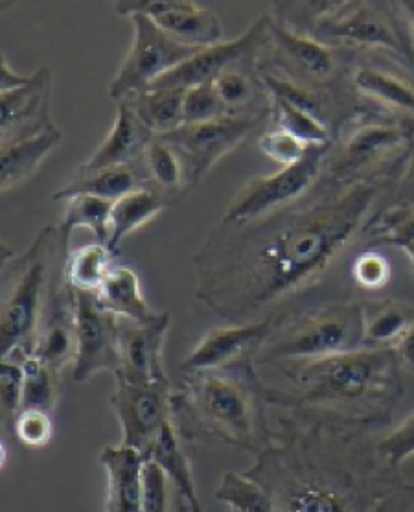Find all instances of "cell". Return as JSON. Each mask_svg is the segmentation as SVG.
Wrapping results in <instances>:
<instances>
[{
    "label": "cell",
    "instance_id": "cell-4",
    "mask_svg": "<svg viewBox=\"0 0 414 512\" xmlns=\"http://www.w3.org/2000/svg\"><path fill=\"white\" fill-rule=\"evenodd\" d=\"M254 360L227 369L188 374L183 391L172 396V420L181 439L230 446L262 454L273 441L267 404L269 389L254 371Z\"/></svg>",
    "mask_w": 414,
    "mask_h": 512
},
{
    "label": "cell",
    "instance_id": "cell-23",
    "mask_svg": "<svg viewBox=\"0 0 414 512\" xmlns=\"http://www.w3.org/2000/svg\"><path fill=\"white\" fill-rule=\"evenodd\" d=\"M155 23L186 47L208 48L223 43L221 19L194 0H179L172 13L155 19Z\"/></svg>",
    "mask_w": 414,
    "mask_h": 512
},
{
    "label": "cell",
    "instance_id": "cell-18",
    "mask_svg": "<svg viewBox=\"0 0 414 512\" xmlns=\"http://www.w3.org/2000/svg\"><path fill=\"white\" fill-rule=\"evenodd\" d=\"M100 463L107 474L105 512H140L144 494V455L126 444L105 446Z\"/></svg>",
    "mask_w": 414,
    "mask_h": 512
},
{
    "label": "cell",
    "instance_id": "cell-28",
    "mask_svg": "<svg viewBox=\"0 0 414 512\" xmlns=\"http://www.w3.org/2000/svg\"><path fill=\"white\" fill-rule=\"evenodd\" d=\"M363 304V326L367 347L394 349L405 330L414 323L413 304L400 301H367Z\"/></svg>",
    "mask_w": 414,
    "mask_h": 512
},
{
    "label": "cell",
    "instance_id": "cell-40",
    "mask_svg": "<svg viewBox=\"0 0 414 512\" xmlns=\"http://www.w3.org/2000/svg\"><path fill=\"white\" fill-rule=\"evenodd\" d=\"M374 244L402 245L414 242V205L396 207L385 212L372 227Z\"/></svg>",
    "mask_w": 414,
    "mask_h": 512
},
{
    "label": "cell",
    "instance_id": "cell-49",
    "mask_svg": "<svg viewBox=\"0 0 414 512\" xmlns=\"http://www.w3.org/2000/svg\"><path fill=\"white\" fill-rule=\"evenodd\" d=\"M32 80V76H23L12 69L8 59L2 54V63H0V93H10L19 87H24L26 83Z\"/></svg>",
    "mask_w": 414,
    "mask_h": 512
},
{
    "label": "cell",
    "instance_id": "cell-36",
    "mask_svg": "<svg viewBox=\"0 0 414 512\" xmlns=\"http://www.w3.org/2000/svg\"><path fill=\"white\" fill-rule=\"evenodd\" d=\"M28 352L15 350L0 358V406H2V428L10 435L13 420L23 408L24 358Z\"/></svg>",
    "mask_w": 414,
    "mask_h": 512
},
{
    "label": "cell",
    "instance_id": "cell-37",
    "mask_svg": "<svg viewBox=\"0 0 414 512\" xmlns=\"http://www.w3.org/2000/svg\"><path fill=\"white\" fill-rule=\"evenodd\" d=\"M144 164L151 179L162 188H179L186 185L181 157L170 144L162 139H153L144 152Z\"/></svg>",
    "mask_w": 414,
    "mask_h": 512
},
{
    "label": "cell",
    "instance_id": "cell-50",
    "mask_svg": "<svg viewBox=\"0 0 414 512\" xmlns=\"http://www.w3.org/2000/svg\"><path fill=\"white\" fill-rule=\"evenodd\" d=\"M172 512H197L188 501L184 500L181 494H177L173 490V507Z\"/></svg>",
    "mask_w": 414,
    "mask_h": 512
},
{
    "label": "cell",
    "instance_id": "cell-10",
    "mask_svg": "<svg viewBox=\"0 0 414 512\" xmlns=\"http://www.w3.org/2000/svg\"><path fill=\"white\" fill-rule=\"evenodd\" d=\"M70 291L76 319L72 380L85 384L96 374H115L120 367V317L107 312L96 293L72 288Z\"/></svg>",
    "mask_w": 414,
    "mask_h": 512
},
{
    "label": "cell",
    "instance_id": "cell-19",
    "mask_svg": "<svg viewBox=\"0 0 414 512\" xmlns=\"http://www.w3.org/2000/svg\"><path fill=\"white\" fill-rule=\"evenodd\" d=\"M267 28L269 41L275 45L278 56L286 59L288 67L297 70L302 78L311 82H322L334 74V54L319 39H315L313 35L302 34L300 30L297 32L273 17H267Z\"/></svg>",
    "mask_w": 414,
    "mask_h": 512
},
{
    "label": "cell",
    "instance_id": "cell-32",
    "mask_svg": "<svg viewBox=\"0 0 414 512\" xmlns=\"http://www.w3.org/2000/svg\"><path fill=\"white\" fill-rule=\"evenodd\" d=\"M111 210L113 201L94 198V196H76L67 199V207L63 214V222L59 229V236L63 245L67 247L70 240V233L76 227L89 229L100 244H109L111 238Z\"/></svg>",
    "mask_w": 414,
    "mask_h": 512
},
{
    "label": "cell",
    "instance_id": "cell-15",
    "mask_svg": "<svg viewBox=\"0 0 414 512\" xmlns=\"http://www.w3.org/2000/svg\"><path fill=\"white\" fill-rule=\"evenodd\" d=\"M170 323V312H159L140 323L120 319V367L115 376L133 384L166 382L164 347Z\"/></svg>",
    "mask_w": 414,
    "mask_h": 512
},
{
    "label": "cell",
    "instance_id": "cell-1",
    "mask_svg": "<svg viewBox=\"0 0 414 512\" xmlns=\"http://www.w3.org/2000/svg\"><path fill=\"white\" fill-rule=\"evenodd\" d=\"M380 188L356 183L319 205L234 229L238 240L212 236L197 256L199 301L229 325L260 321L269 308L321 277L356 236Z\"/></svg>",
    "mask_w": 414,
    "mask_h": 512
},
{
    "label": "cell",
    "instance_id": "cell-41",
    "mask_svg": "<svg viewBox=\"0 0 414 512\" xmlns=\"http://www.w3.org/2000/svg\"><path fill=\"white\" fill-rule=\"evenodd\" d=\"M54 422L50 413L39 409H21L13 420L12 433L19 443L28 448H45L52 441Z\"/></svg>",
    "mask_w": 414,
    "mask_h": 512
},
{
    "label": "cell",
    "instance_id": "cell-43",
    "mask_svg": "<svg viewBox=\"0 0 414 512\" xmlns=\"http://www.w3.org/2000/svg\"><path fill=\"white\" fill-rule=\"evenodd\" d=\"M352 279L363 290H381L391 280V262L378 251H363L352 264Z\"/></svg>",
    "mask_w": 414,
    "mask_h": 512
},
{
    "label": "cell",
    "instance_id": "cell-45",
    "mask_svg": "<svg viewBox=\"0 0 414 512\" xmlns=\"http://www.w3.org/2000/svg\"><path fill=\"white\" fill-rule=\"evenodd\" d=\"M172 483L159 466L151 461L144 463V494L140 512H172Z\"/></svg>",
    "mask_w": 414,
    "mask_h": 512
},
{
    "label": "cell",
    "instance_id": "cell-8",
    "mask_svg": "<svg viewBox=\"0 0 414 512\" xmlns=\"http://www.w3.org/2000/svg\"><path fill=\"white\" fill-rule=\"evenodd\" d=\"M267 115L269 111L230 113L203 124H183L159 139L181 157L186 187H194L214 164L245 142Z\"/></svg>",
    "mask_w": 414,
    "mask_h": 512
},
{
    "label": "cell",
    "instance_id": "cell-9",
    "mask_svg": "<svg viewBox=\"0 0 414 512\" xmlns=\"http://www.w3.org/2000/svg\"><path fill=\"white\" fill-rule=\"evenodd\" d=\"M131 23L135 26L133 43L109 85V96L116 102L148 91L164 74L194 58L201 50L175 41L150 17L137 15Z\"/></svg>",
    "mask_w": 414,
    "mask_h": 512
},
{
    "label": "cell",
    "instance_id": "cell-12",
    "mask_svg": "<svg viewBox=\"0 0 414 512\" xmlns=\"http://www.w3.org/2000/svg\"><path fill=\"white\" fill-rule=\"evenodd\" d=\"M313 37L321 43L334 41L405 54L402 35L391 17L367 2H334L313 24Z\"/></svg>",
    "mask_w": 414,
    "mask_h": 512
},
{
    "label": "cell",
    "instance_id": "cell-38",
    "mask_svg": "<svg viewBox=\"0 0 414 512\" xmlns=\"http://www.w3.org/2000/svg\"><path fill=\"white\" fill-rule=\"evenodd\" d=\"M230 115L227 105L219 98L214 83L186 89L183 102V124H203Z\"/></svg>",
    "mask_w": 414,
    "mask_h": 512
},
{
    "label": "cell",
    "instance_id": "cell-3",
    "mask_svg": "<svg viewBox=\"0 0 414 512\" xmlns=\"http://www.w3.org/2000/svg\"><path fill=\"white\" fill-rule=\"evenodd\" d=\"M275 367L291 389H269V402L332 415L374 431L391 420L403 396V371L394 349L365 347L321 360L280 361Z\"/></svg>",
    "mask_w": 414,
    "mask_h": 512
},
{
    "label": "cell",
    "instance_id": "cell-17",
    "mask_svg": "<svg viewBox=\"0 0 414 512\" xmlns=\"http://www.w3.org/2000/svg\"><path fill=\"white\" fill-rule=\"evenodd\" d=\"M157 139L146 128L126 102L116 105V117L113 128L96 152L81 164L78 172H96L111 166H133V161L142 159L150 142Z\"/></svg>",
    "mask_w": 414,
    "mask_h": 512
},
{
    "label": "cell",
    "instance_id": "cell-5",
    "mask_svg": "<svg viewBox=\"0 0 414 512\" xmlns=\"http://www.w3.org/2000/svg\"><path fill=\"white\" fill-rule=\"evenodd\" d=\"M365 347L363 304H335L302 315L282 328L276 326L254 363L321 360Z\"/></svg>",
    "mask_w": 414,
    "mask_h": 512
},
{
    "label": "cell",
    "instance_id": "cell-30",
    "mask_svg": "<svg viewBox=\"0 0 414 512\" xmlns=\"http://www.w3.org/2000/svg\"><path fill=\"white\" fill-rule=\"evenodd\" d=\"M354 85L370 100L414 115V87L400 76L372 67H359L354 72Z\"/></svg>",
    "mask_w": 414,
    "mask_h": 512
},
{
    "label": "cell",
    "instance_id": "cell-7",
    "mask_svg": "<svg viewBox=\"0 0 414 512\" xmlns=\"http://www.w3.org/2000/svg\"><path fill=\"white\" fill-rule=\"evenodd\" d=\"M326 150L328 148H310L299 163L282 166V170L275 174L247 181L223 214V227L243 229L291 209L321 177Z\"/></svg>",
    "mask_w": 414,
    "mask_h": 512
},
{
    "label": "cell",
    "instance_id": "cell-51",
    "mask_svg": "<svg viewBox=\"0 0 414 512\" xmlns=\"http://www.w3.org/2000/svg\"><path fill=\"white\" fill-rule=\"evenodd\" d=\"M398 6L402 8L403 15H405V19H407V24H409V28L413 30L414 34V2H400Z\"/></svg>",
    "mask_w": 414,
    "mask_h": 512
},
{
    "label": "cell",
    "instance_id": "cell-11",
    "mask_svg": "<svg viewBox=\"0 0 414 512\" xmlns=\"http://www.w3.org/2000/svg\"><path fill=\"white\" fill-rule=\"evenodd\" d=\"M115 393L111 396V408L115 409L124 441L144 455L157 439L162 426L172 420V393L170 380L133 384L115 376Z\"/></svg>",
    "mask_w": 414,
    "mask_h": 512
},
{
    "label": "cell",
    "instance_id": "cell-31",
    "mask_svg": "<svg viewBox=\"0 0 414 512\" xmlns=\"http://www.w3.org/2000/svg\"><path fill=\"white\" fill-rule=\"evenodd\" d=\"M113 251L107 245L96 244L83 245L70 253L69 260L65 264V279L67 286L72 290L96 291L102 288L105 279L113 271Z\"/></svg>",
    "mask_w": 414,
    "mask_h": 512
},
{
    "label": "cell",
    "instance_id": "cell-35",
    "mask_svg": "<svg viewBox=\"0 0 414 512\" xmlns=\"http://www.w3.org/2000/svg\"><path fill=\"white\" fill-rule=\"evenodd\" d=\"M216 500L229 505L234 512H275L269 492L245 474L229 472L221 479Z\"/></svg>",
    "mask_w": 414,
    "mask_h": 512
},
{
    "label": "cell",
    "instance_id": "cell-25",
    "mask_svg": "<svg viewBox=\"0 0 414 512\" xmlns=\"http://www.w3.org/2000/svg\"><path fill=\"white\" fill-rule=\"evenodd\" d=\"M98 301L107 312L115 314L124 321H148L157 312H151L146 297L140 288L137 273L127 266H116L105 279L102 288L96 291Z\"/></svg>",
    "mask_w": 414,
    "mask_h": 512
},
{
    "label": "cell",
    "instance_id": "cell-33",
    "mask_svg": "<svg viewBox=\"0 0 414 512\" xmlns=\"http://www.w3.org/2000/svg\"><path fill=\"white\" fill-rule=\"evenodd\" d=\"M269 98L273 100L271 109H269V117L273 120L276 129H282L289 135H293L308 148H328L330 146V129L326 126V122L311 117L302 109H297L280 98H273V96H269Z\"/></svg>",
    "mask_w": 414,
    "mask_h": 512
},
{
    "label": "cell",
    "instance_id": "cell-48",
    "mask_svg": "<svg viewBox=\"0 0 414 512\" xmlns=\"http://www.w3.org/2000/svg\"><path fill=\"white\" fill-rule=\"evenodd\" d=\"M394 352L403 373L414 374V323L405 330L400 341L394 345Z\"/></svg>",
    "mask_w": 414,
    "mask_h": 512
},
{
    "label": "cell",
    "instance_id": "cell-20",
    "mask_svg": "<svg viewBox=\"0 0 414 512\" xmlns=\"http://www.w3.org/2000/svg\"><path fill=\"white\" fill-rule=\"evenodd\" d=\"M63 144V133L52 122L26 139L2 144L0 150V187L10 192L30 181L46 157Z\"/></svg>",
    "mask_w": 414,
    "mask_h": 512
},
{
    "label": "cell",
    "instance_id": "cell-21",
    "mask_svg": "<svg viewBox=\"0 0 414 512\" xmlns=\"http://www.w3.org/2000/svg\"><path fill=\"white\" fill-rule=\"evenodd\" d=\"M144 459L159 466L164 472V476L172 483L173 490L177 494H181L197 512H201V501L197 494L192 463H190L188 455L184 454L181 435L175 428L173 420H168L162 426L157 439L144 454Z\"/></svg>",
    "mask_w": 414,
    "mask_h": 512
},
{
    "label": "cell",
    "instance_id": "cell-14",
    "mask_svg": "<svg viewBox=\"0 0 414 512\" xmlns=\"http://www.w3.org/2000/svg\"><path fill=\"white\" fill-rule=\"evenodd\" d=\"M269 41L267 17L251 24L245 34L223 41L214 47L201 48L194 58L184 61L172 72L164 74L150 89H192L197 85L214 83L221 74L234 69L242 59L253 56L258 48Z\"/></svg>",
    "mask_w": 414,
    "mask_h": 512
},
{
    "label": "cell",
    "instance_id": "cell-29",
    "mask_svg": "<svg viewBox=\"0 0 414 512\" xmlns=\"http://www.w3.org/2000/svg\"><path fill=\"white\" fill-rule=\"evenodd\" d=\"M164 210L166 201L162 199L161 194L144 187L118 199L113 203L111 210V238L107 247L116 253L118 245L122 244L129 234L135 233L146 223L153 222Z\"/></svg>",
    "mask_w": 414,
    "mask_h": 512
},
{
    "label": "cell",
    "instance_id": "cell-44",
    "mask_svg": "<svg viewBox=\"0 0 414 512\" xmlns=\"http://www.w3.org/2000/svg\"><path fill=\"white\" fill-rule=\"evenodd\" d=\"M260 150L275 163L282 164V166H291V164L299 163L306 153H308V146H304L299 139H295L293 135H289L282 129H269L265 131L264 135L258 140Z\"/></svg>",
    "mask_w": 414,
    "mask_h": 512
},
{
    "label": "cell",
    "instance_id": "cell-39",
    "mask_svg": "<svg viewBox=\"0 0 414 512\" xmlns=\"http://www.w3.org/2000/svg\"><path fill=\"white\" fill-rule=\"evenodd\" d=\"M265 89L269 91V96L273 98H280L284 102L302 109L304 113H308L311 117L319 118L322 122L324 120V107H322L321 98L315 93H311L308 87L300 85V83L291 80V78H280L275 74H264Z\"/></svg>",
    "mask_w": 414,
    "mask_h": 512
},
{
    "label": "cell",
    "instance_id": "cell-16",
    "mask_svg": "<svg viewBox=\"0 0 414 512\" xmlns=\"http://www.w3.org/2000/svg\"><path fill=\"white\" fill-rule=\"evenodd\" d=\"M50 69L35 72L24 87L0 93L2 144L26 139L50 124Z\"/></svg>",
    "mask_w": 414,
    "mask_h": 512
},
{
    "label": "cell",
    "instance_id": "cell-42",
    "mask_svg": "<svg viewBox=\"0 0 414 512\" xmlns=\"http://www.w3.org/2000/svg\"><path fill=\"white\" fill-rule=\"evenodd\" d=\"M378 454L392 468L402 470L403 463L414 457V411L396 428L378 435Z\"/></svg>",
    "mask_w": 414,
    "mask_h": 512
},
{
    "label": "cell",
    "instance_id": "cell-52",
    "mask_svg": "<svg viewBox=\"0 0 414 512\" xmlns=\"http://www.w3.org/2000/svg\"><path fill=\"white\" fill-rule=\"evenodd\" d=\"M400 249H402L403 253L407 255L409 262H411V266L414 268V242H409V244L402 245Z\"/></svg>",
    "mask_w": 414,
    "mask_h": 512
},
{
    "label": "cell",
    "instance_id": "cell-46",
    "mask_svg": "<svg viewBox=\"0 0 414 512\" xmlns=\"http://www.w3.org/2000/svg\"><path fill=\"white\" fill-rule=\"evenodd\" d=\"M214 87L230 113H243V109L253 100V85L240 70H227L214 82Z\"/></svg>",
    "mask_w": 414,
    "mask_h": 512
},
{
    "label": "cell",
    "instance_id": "cell-54",
    "mask_svg": "<svg viewBox=\"0 0 414 512\" xmlns=\"http://www.w3.org/2000/svg\"><path fill=\"white\" fill-rule=\"evenodd\" d=\"M232 512H234V511H232Z\"/></svg>",
    "mask_w": 414,
    "mask_h": 512
},
{
    "label": "cell",
    "instance_id": "cell-47",
    "mask_svg": "<svg viewBox=\"0 0 414 512\" xmlns=\"http://www.w3.org/2000/svg\"><path fill=\"white\" fill-rule=\"evenodd\" d=\"M376 512H414V485L405 481L381 501Z\"/></svg>",
    "mask_w": 414,
    "mask_h": 512
},
{
    "label": "cell",
    "instance_id": "cell-26",
    "mask_svg": "<svg viewBox=\"0 0 414 512\" xmlns=\"http://www.w3.org/2000/svg\"><path fill=\"white\" fill-rule=\"evenodd\" d=\"M184 93L186 89H148L122 102L159 139L183 126Z\"/></svg>",
    "mask_w": 414,
    "mask_h": 512
},
{
    "label": "cell",
    "instance_id": "cell-24",
    "mask_svg": "<svg viewBox=\"0 0 414 512\" xmlns=\"http://www.w3.org/2000/svg\"><path fill=\"white\" fill-rule=\"evenodd\" d=\"M403 144V129L391 124H365L350 133L343 144L341 159L337 161L339 172L359 170L378 161L383 155L398 150Z\"/></svg>",
    "mask_w": 414,
    "mask_h": 512
},
{
    "label": "cell",
    "instance_id": "cell-2",
    "mask_svg": "<svg viewBox=\"0 0 414 512\" xmlns=\"http://www.w3.org/2000/svg\"><path fill=\"white\" fill-rule=\"evenodd\" d=\"M275 441L243 474L271 496L275 512H376L405 483L378 454L367 426L304 408H286Z\"/></svg>",
    "mask_w": 414,
    "mask_h": 512
},
{
    "label": "cell",
    "instance_id": "cell-22",
    "mask_svg": "<svg viewBox=\"0 0 414 512\" xmlns=\"http://www.w3.org/2000/svg\"><path fill=\"white\" fill-rule=\"evenodd\" d=\"M54 308L46 323L39 326L32 354L61 373L67 363L76 360V319L70 288L67 301L54 304Z\"/></svg>",
    "mask_w": 414,
    "mask_h": 512
},
{
    "label": "cell",
    "instance_id": "cell-34",
    "mask_svg": "<svg viewBox=\"0 0 414 512\" xmlns=\"http://www.w3.org/2000/svg\"><path fill=\"white\" fill-rule=\"evenodd\" d=\"M23 408L39 409L52 413L59 398V376L61 373L46 363L28 354L24 358Z\"/></svg>",
    "mask_w": 414,
    "mask_h": 512
},
{
    "label": "cell",
    "instance_id": "cell-13",
    "mask_svg": "<svg viewBox=\"0 0 414 512\" xmlns=\"http://www.w3.org/2000/svg\"><path fill=\"white\" fill-rule=\"evenodd\" d=\"M278 326L276 315H265L260 321L212 328L181 363L184 373H207L227 369L242 361L256 360L267 339Z\"/></svg>",
    "mask_w": 414,
    "mask_h": 512
},
{
    "label": "cell",
    "instance_id": "cell-53",
    "mask_svg": "<svg viewBox=\"0 0 414 512\" xmlns=\"http://www.w3.org/2000/svg\"><path fill=\"white\" fill-rule=\"evenodd\" d=\"M409 181H411V185L414 187V163H413V170H411V174H409Z\"/></svg>",
    "mask_w": 414,
    "mask_h": 512
},
{
    "label": "cell",
    "instance_id": "cell-27",
    "mask_svg": "<svg viewBox=\"0 0 414 512\" xmlns=\"http://www.w3.org/2000/svg\"><path fill=\"white\" fill-rule=\"evenodd\" d=\"M140 187V175L133 166H111L96 172H78L67 187L59 188L54 199L94 196V198L118 201Z\"/></svg>",
    "mask_w": 414,
    "mask_h": 512
},
{
    "label": "cell",
    "instance_id": "cell-6",
    "mask_svg": "<svg viewBox=\"0 0 414 512\" xmlns=\"http://www.w3.org/2000/svg\"><path fill=\"white\" fill-rule=\"evenodd\" d=\"M54 229H45L23 256L13 273L12 286L4 293L0 312V356L15 350L32 354L41 326V308L50 269V245Z\"/></svg>",
    "mask_w": 414,
    "mask_h": 512
}]
</instances>
